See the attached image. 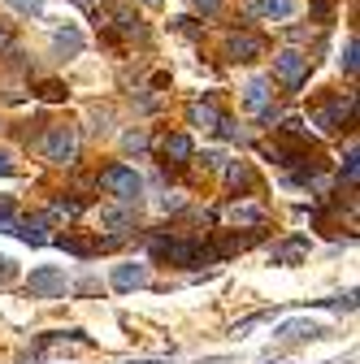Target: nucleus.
<instances>
[{"mask_svg":"<svg viewBox=\"0 0 360 364\" xmlns=\"http://www.w3.org/2000/svg\"><path fill=\"white\" fill-rule=\"evenodd\" d=\"M100 187H105L109 196H117L122 204H134V200L144 196V178L134 173L130 165H105V169H100Z\"/></svg>","mask_w":360,"mask_h":364,"instance_id":"1","label":"nucleus"},{"mask_svg":"<svg viewBox=\"0 0 360 364\" xmlns=\"http://www.w3.org/2000/svg\"><path fill=\"white\" fill-rule=\"evenodd\" d=\"M39 152H43V161H53V165H74L78 161V130L74 126H53L39 139Z\"/></svg>","mask_w":360,"mask_h":364,"instance_id":"2","label":"nucleus"},{"mask_svg":"<svg viewBox=\"0 0 360 364\" xmlns=\"http://www.w3.org/2000/svg\"><path fill=\"white\" fill-rule=\"evenodd\" d=\"M26 291H31L35 299H61V295L70 291V278H65V269H57V264H43V269H31Z\"/></svg>","mask_w":360,"mask_h":364,"instance_id":"3","label":"nucleus"},{"mask_svg":"<svg viewBox=\"0 0 360 364\" xmlns=\"http://www.w3.org/2000/svg\"><path fill=\"white\" fill-rule=\"evenodd\" d=\"M152 256L157 260H169V264H200L204 260V247L196 239H152Z\"/></svg>","mask_w":360,"mask_h":364,"instance_id":"4","label":"nucleus"},{"mask_svg":"<svg viewBox=\"0 0 360 364\" xmlns=\"http://www.w3.org/2000/svg\"><path fill=\"white\" fill-rule=\"evenodd\" d=\"M308 53H295V48H287V53H278L274 57V74H278V82L287 87V91H300L304 87V78H308Z\"/></svg>","mask_w":360,"mask_h":364,"instance_id":"5","label":"nucleus"},{"mask_svg":"<svg viewBox=\"0 0 360 364\" xmlns=\"http://www.w3.org/2000/svg\"><path fill=\"white\" fill-rule=\"evenodd\" d=\"M351 96H339V100H330V105H322V109H312V126H317L322 134H339V130H347V122H351Z\"/></svg>","mask_w":360,"mask_h":364,"instance_id":"6","label":"nucleus"},{"mask_svg":"<svg viewBox=\"0 0 360 364\" xmlns=\"http://www.w3.org/2000/svg\"><path fill=\"white\" fill-rule=\"evenodd\" d=\"M96 343L87 338V334H78V330H65V334H43L39 338V347H35V355H70V351H92Z\"/></svg>","mask_w":360,"mask_h":364,"instance_id":"7","label":"nucleus"},{"mask_svg":"<svg viewBox=\"0 0 360 364\" xmlns=\"http://www.w3.org/2000/svg\"><path fill=\"white\" fill-rule=\"evenodd\" d=\"M260 53H265V39L252 35V31H235V35L226 39V57H231V61H256Z\"/></svg>","mask_w":360,"mask_h":364,"instance_id":"8","label":"nucleus"},{"mask_svg":"<svg viewBox=\"0 0 360 364\" xmlns=\"http://www.w3.org/2000/svg\"><path fill=\"white\" fill-rule=\"evenodd\" d=\"M161 156H165V165H187V161L196 156V144H191V134H183V130L165 134V139H161Z\"/></svg>","mask_w":360,"mask_h":364,"instance_id":"9","label":"nucleus"},{"mask_svg":"<svg viewBox=\"0 0 360 364\" xmlns=\"http://www.w3.org/2000/svg\"><path fill=\"white\" fill-rule=\"evenodd\" d=\"M304 256H308V239L304 235H291V239L274 243V252H269V260H274V264H300Z\"/></svg>","mask_w":360,"mask_h":364,"instance_id":"10","label":"nucleus"},{"mask_svg":"<svg viewBox=\"0 0 360 364\" xmlns=\"http://www.w3.org/2000/svg\"><path fill=\"white\" fill-rule=\"evenodd\" d=\"M43 230H48V221H43V217H18L9 235H18L31 247H43V243H48V235H43Z\"/></svg>","mask_w":360,"mask_h":364,"instance_id":"11","label":"nucleus"},{"mask_svg":"<svg viewBox=\"0 0 360 364\" xmlns=\"http://www.w3.org/2000/svg\"><path fill=\"white\" fill-rule=\"evenodd\" d=\"M139 287H148L144 264H117L113 269V291H139Z\"/></svg>","mask_w":360,"mask_h":364,"instance_id":"12","label":"nucleus"},{"mask_svg":"<svg viewBox=\"0 0 360 364\" xmlns=\"http://www.w3.org/2000/svg\"><path fill=\"white\" fill-rule=\"evenodd\" d=\"M252 14L265 22H287L295 14V0H252Z\"/></svg>","mask_w":360,"mask_h":364,"instance_id":"13","label":"nucleus"},{"mask_svg":"<svg viewBox=\"0 0 360 364\" xmlns=\"http://www.w3.org/2000/svg\"><path fill=\"white\" fill-rule=\"evenodd\" d=\"M322 334H326V326H317V321H287V326H278V334H274V338L300 343V338H322Z\"/></svg>","mask_w":360,"mask_h":364,"instance_id":"14","label":"nucleus"},{"mask_svg":"<svg viewBox=\"0 0 360 364\" xmlns=\"http://www.w3.org/2000/svg\"><path fill=\"white\" fill-rule=\"evenodd\" d=\"M269 78H252L248 87H243V105H248V113H260V109H269Z\"/></svg>","mask_w":360,"mask_h":364,"instance_id":"15","label":"nucleus"},{"mask_svg":"<svg viewBox=\"0 0 360 364\" xmlns=\"http://www.w3.org/2000/svg\"><path fill=\"white\" fill-rule=\"evenodd\" d=\"M231 221L235 225H252V230H256V225H265V208L260 204H231Z\"/></svg>","mask_w":360,"mask_h":364,"instance_id":"16","label":"nucleus"},{"mask_svg":"<svg viewBox=\"0 0 360 364\" xmlns=\"http://www.w3.org/2000/svg\"><path fill=\"white\" fill-rule=\"evenodd\" d=\"M187 117H191V126H204V130H213L221 113H217V105H213V100H196V105L187 109Z\"/></svg>","mask_w":360,"mask_h":364,"instance_id":"17","label":"nucleus"},{"mask_svg":"<svg viewBox=\"0 0 360 364\" xmlns=\"http://www.w3.org/2000/svg\"><path fill=\"white\" fill-rule=\"evenodd\" d=\"M109 22H113V31H117V35H130V39L139 35V39H144V26H139V18H134L130 9H113V14H109Z\"/></svg>","mask_w":360,"mask_h":364,"instance_id":"18","label":"nucleus"},{"mask_svg":"<svg viewBox=\"0 0 360 364\" xmlns=\"http://www.w3.org/2000/svg\"><path fill=\"white\" fill-rule=\"evenodd\" d=\"M53 43H57V53H70V57H74V53H83V35H78L74 26L57 31V35H53Z\"/></svg>","mask_w":360,"mask_h":364,"instance_id":"19","label":"nucleus"},{"mask_svg":"<svg viewBox=\"0 0 360 364\" xmlns=\"http://www.w3.org/2000/svg\"><path fill=\"white\" fill-rule=\"evenodd\" d=\"M226 182H231V187H256V178H252V169L243 161H231L226 165Z\"/></svg>","mask_w":360,"mask_h":364,"instance_id":"20","label":"nucleus"},{"mask_svg":"<svg viewBox=\"0 0 360 364\" xmlns=\"http://www.w3.org/2000/svg\"><path fill=\"white\" fill-rule=\"evenodd\" d=\"M65 252H74V256H96L100 252V243H92V239H78V235H65V239H57Z\"/></svg>","mask_w":360,"mask_h":364,"instance_id":"21","label":"nucleus"},{"mask_svg":"<svg viewBox=\"0 0 360 364\" xmlns=\"http://www.w3.org/2000/svg\"><path fill=\"white\" fill-rule=\"evenodd\" d=\"M122 144H126V152H144V148H148V134H144V130H126Z\"/></svg>","mask_w":360,"mask_h":364,"instance_id":"22","label":"nucleus"},{"mask_svg":"<svg viewBox=\"0 0 360 364\" xmlns=\"http://www.w3.org/2000/svg\"><path fill=\"white\" fill-rule=\"evenodd\" d=\"M105 225H113V230H130L134 217L130 213H105Z\"/></svg>","mask_w":360,"mask_h":364,"instance_id":"23","label":"nucleus"},{"mask_svg":"<svg viewBox=\"0 0 360 364\" xmlns=\"http://www.w3.org/2000/svg\"><path fill=\"white\" fill-rule=\"evenodd\" d=\"M14 278H18V264H14L9 256H0V287H9Z\"/></svg>","mask_w":360,"mask_h":364,"instance_id":"24","label":"nucleus"},{"mask_svg":"<svg viewBox=\"0 0 360 364\" xmlns=\"http://www.w3.org/2000/svg\"><path fill=\"white\" fill-rule=\"evenodd\" d=\"M39 96H43V100H65V82H43Z\"/></svg>","mask_w":360,"mask_h":364,"instance_id":"25","label":"nucleus"},{"mask_svg":"<svg viewBox=\"0 0 360 364\" xmlns=\"http://www.w3.org/2000/svg\"><path fill=\"white\" fill-rule=\"evenodd\" d=\"M339 178L347 182V187L356 182V152H347V156H343V169H339Z\"/></svg>","mask_w":360,"mask_h":364,"instance_id":"26","label":"nucleus"},{"mask_svg":"<svg viewBox=\"0 0 360 364\" xmlns=\"http://www.w3.org/2000/svg\"><path fill=\"white\" fill-rule=\"evenodd\" d=\"M14 221H18V217H14V204L0 200V230H14Z\"/></svg>","mask_w":360,"mask_h":364,"instance_id":"27","label":"nucleus"},{"mask_svg":"<svg viewBox=\"0 0 360 364\" xmlns=\"http://www.w3.org/2000/svg\"><path fill=\"white\" fill-rule=\"evenodd\" d=\"M343 70L356 74V39H347V48H343Z\"/></svg>","mask_w":360,"mask_h":364,"instance_id":"28","label":"nucleus"},{"mask_svg":"<svg viewBox=\"0 0 360 364\" xmlns=\"http://www.w3.org/2000/svg\"><path fill=\"white\" fill-rule=\"evenodd\" d=\"M14 9H22V14H43V0H9Z\"/></svg>","mask_w":360,"mask_h":364,"instance_id":"29","label":"nucleus"},{"mask_svg":"<svg viewBox=\"0 0 360 364\" xmlns=\"http://www.w3.org/2000/svg\"><path fill=\"white\" fill-rule=\"evenodd\" d=\"M196 14H204V18L221 14V0H196Z\"/></svg>","mask_w":360,"mask_h":364,"instance_id":"30","label":"nucleus"},{"mask_svg":"<svg viewBox=\"0 0 360 364\" xmlns=\"http://www.w3.org/2000/svg\"><path fill=\"white\" fill-rule=\"evenodd\" d=\"M0 178H14V156L0 152Z\"/></svg>","mask_w":360,"mask_h":364,"instance_id":"31","label":"nucleus"},{"mask_svg":"<svg viewBox=\"0 0 360 364\" xmlns=\"http://www.w3.org/2000/svg\"><path fill=\"white\" fill-rule=\"evenodd\" d=\"M9 43H14V31H9L5 22H0V53H5V48H9Z\"/></svg>","mask_w":360,"mask_h":364,"instance_id":"32","label":"nucleus"},{"mask_svg":"<svg viewBox=\"0 0 360 364\" xmlns=\"http://www.w3.org/2000/svg\"><path fill=\"white\" fill-rule=\"evenodd\" d=\"M130 364H165V360H130Z\"/></svg>","mask_w":360,"mask_h":364,"instance_id":"33","label":"nucleus"},{"mask_svg":"<svg viewBox=\"0 0 360 364\" xmlns=\"http://www.w3.org/2000/svg\"><path fill=\"white\" fill-rule=\"evenodd\" d=\"M139 5H161V0H139Z\"/></svg>","mask_w":360,"mask_h":364,"instance_id":"34","label":"nucleus"},{"mask_svg":"<svg viewBox=\"0 0 360 364\" xmlns=\"http://www.w3.org/2000/svg\"><path fill=\"white\" fill-rule=\"evenodd\" d=\"M83 5H96V0H83Z\"/></svg>","mask_w":360,"mask_h":364,"instance_id":"35","label":"nucleus"}]
</instances>
